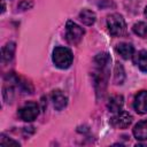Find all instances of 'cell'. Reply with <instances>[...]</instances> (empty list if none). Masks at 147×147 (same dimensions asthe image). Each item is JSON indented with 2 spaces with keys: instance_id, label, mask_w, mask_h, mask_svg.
<instances>
[{
  "instance_id": "1",
  "label": "cell",
  "mask_w": 147,
  "mask_h": 147,
  "mask_svg": "<svg viewBox=\"0 0 147 147\" xmlns=\"http://www.w3.org/2000/svg\"><path fill=\"white\" fill-rule=\"evenodd\" d=\"M74 55L67 47H56L53 51V62L60 69H67L71 65Z\"/></svg>"
},
{
  "instance_id": "2",
  "label": "cell",
  "mask_w": 147,
  "mask_h": 147,
  "mask_svg": "<svg viewBox=\"0 0 147 147\" xmlns=\"http://www.w3.org/2000/svg\"><path fill=\"white\" fill-rule=\"evenodd\" d=\"M107 26L108 31L114 37L122 36L126 30V24L122 15L119 14H111L107 18Z\"/></svg>"
},
{
  "instance_id": "3",
  "label": "cell",
  "mask_w": 147,
  "mask_h": 147,
  "mask_svg": "<svg viewBox=\"0 0 147 147\" xmlns=\"http://www.w3.org/2000/svg\"><path fill=\"white\" fill-rule=\"evenodd\" d=\"M85 31L83 28H80L78 24H76L72 21H68L67 25H65V39L69 44L71 45H77L83 36H84Z\"/></svg>"
},
{
  "instance_id": "4",
  "label": "cell",
  "mask_w": 147,
  "mask_h": 147,
  "mask_svg": "<svg viewBox=\"0 0 147 147\" xmlns=\"http://www.w3.org/2000/svg\"><path fill=\"white\" fill-rule=\"evenodd\" d=\"M39 114V107L36 102H26L18 110V116L24 122H32L37 118Z\"/></svg>"
},
{
  "instance_id": "5",
  "label": "cell",
  "mask_w": 147,
  "mask_h": 147,
  "mask_svg": "<svg viewBox=\"0 0 147 147\" xmlns=\"http://www.w3.org/2000/svg\"><path fill=\"white\" fill-rule=\"evenodd\" d=\"M132 119H133V117L127 111L119 110V111H117V114L115 116L111 117L110 123L116 129H126L132 123Z\"/></svg>"
},
{
  "instance_id": "6",
  "label": "cell",
  "mask_w": 147,
  "mask_h": 147,
  "mask_svg": "<svg viewBox=\"0 0 147 147\" xmlns=\"http://www.w3.org/2000/svg\"><path fill=\"white\" fill-rule=\"evenodd\" d=\"M133 108L139 114L147 113V91H140L136 94L133 100Z\"/></svg>"
},
{
  "instance_id": "7",
  "label": "cell",
  "mask_w": 147,
  "mask_h": 147,
  "mask_svg": "<svg viewBox=\"0 0 147 147\" xmlns=\"http://www.w3.org/2000/svg\"><path fill=\"white\" fill-rule=\"evenodd\" d=\"M52 101H53V106L56 110H62L68 103V99H67L65 94L60 90H55L52 92Z\"/></svg>"
},
{
  "instance_id": "8",
  "label": "cell",
  "mask_w": 147,
  "mask_h": 147,
  "mask_svg": "<svg viewBox=\"0 0 147 147\" xmlns=\"http://www.w3.org/2000/svg\"><path fill=\"white\" fill-rule=\"evenodd\" d=\"M133 136L137 140H147V119H142L134 125Z\"/></svg>"
},
{
  "instance_id": "9",
  "label": "cell",
  "mask_w": 147,
  "mask_h": 147,
  "mask_svg": "<svg viewBox=\"0 0 147 147\" xmlns=\"http://www.w3.org/2000/svg\"><path fill=\"white\" fill-rule=\"evenodd\" d=\"M133 62L141 71L147 72V51H139L133 55Z\"/></svg>"
},
{
  "instance_id": "10",
  "label": "cell",
  "mask_w": 147,
  "mask_h": 147,
  "mask_svg": "<svg viewBox=\"0 0 147 147\" xmlns=\"http://www.w3.org/2000/svg\"><path fill=\"white\" fill-rule=\"evenodd\" d=\"M116 52H117L123 59L127 60V59H130V57L133 56L134 49H133V46H132L131 44H129V42H121V44L117 45Z\"/></svg>"
},
{
  "instance_id": "11",
  "label": "cell",
  "mask_w": 147,
  "mask_h": 147,
  "mask_svg": "<svg viewBox=\"0 0 147 147\" xmlns=\"http://www.w3.org/2000/svg\"><path fill=\"white\" fill-rule=\"evenodd\" d=\"M123 103H124V99L122 95H114L109 99L108 103H107V107L110 111L113 113H117L122 109L123 107Z\"/></svg>"
},
{
  "instance_id": "12",
  "label": "cell",
  "mask_w": 147,
  "mask_h": 147,
  "mask_svg": "<svg viewBox=\"0 0 147 147\" xmlns=\"http://www.w3.org/2000/svg\"><path fill=\"white\" fill-rule=\"evenodd\" d=\"M95 13L90 10V9H83L79 13V20L83 22L85 25H92L95 22Z\"/></svg>"
},
{
  "instance_id": "13",
  "label": "cell",
  "mask_w": 147,
  "mask_h": 147,
  "mask_svg": "<svg viewBox=\"0 0 147 147\" xmlns=\"http://www.w3.org/2000/svg\"><path fill=\"white\" fill-rule=\"evenodd\" d=\"M15 54V44L14 42H8L3 46L2 48V60L3 62H9L14 57Z\"/></svg>"
},
{
  "instance_id": "14",
  "label": "cell",
  "mask_w": 147,
  "mask_h": 147,
  "mask_svg": "<svg viewBox=\"0 0 147 147\" xmlns=\"http://www.w3.org/2000/svg\"><path fill=\"white\" fill-rule=\"evenodd\" d=\"M110 61H111V59L109 57V55L107 53H100L94 59L96 67H108V64H110Z\"/></svg>"
},
{
  "instance_id": "15",
  "label": "cell",
  "mask_w": 147,
  "mask_h": 147,
  "mask_svg": "<svg viewBox=\"0 0 147 147\" xmlns=\"http://www.w3.org/2000/svg\"><path fill=\"white\" fill-rule=\"evenodd\" d=\"M132 30H133V32H134L137 36H139V37H141V38H147V24H146V23H144V22H138V23H136V24L133 25Z\"/></svg>"
},
{
  "instance_id": "16",
  "label": "cell",
  "mask_w": 147,
  "mask_h": 147,
  "mask_svg": "<svg viewBox=\"0 0 147 147\" xmlns=\"http://www.w3.org/2000/svg\"><path fill=\"white\" fill-rule=\"evenodd\" d=\"M114 83L115 84H122L123 83V80H124V70H123V67L122 65H119L118 63H117V65L115 67V71H114Z\"/></svg>"
},
{
  "instance_id": "17",
  "label": "cell",
  "mask_w": 147,
  "mask_h": 147,
  "mask_svg": "<svg viewBox=\"0 0 147 147\" xmlns=\"http://www.w3.org/2000/svg\"><path fill=\"white\" fill-rule=\"evenodd\" d=\"M0 145L1 146H3V147H6V146H9V145H13V146H20V144L18 142H16V141H14V140H11V139H7L3 134L1 136V140H0Z\"/></svg>"
},
{
  "instance_id": "18",
  "label": "cell",
  "mask_w": 147,
  "mask_h": 147,
  "mask_svg": "<svg viewBox=\"0 0 147 147\" xmlns=\"http://www.w3.org/2000/svg\"><path fill=\"white\" fill-rule=\"evenodd\" d=\"M145 16L147 17V7H146V9H145Z\"/></svg>"
}]
</instances>
